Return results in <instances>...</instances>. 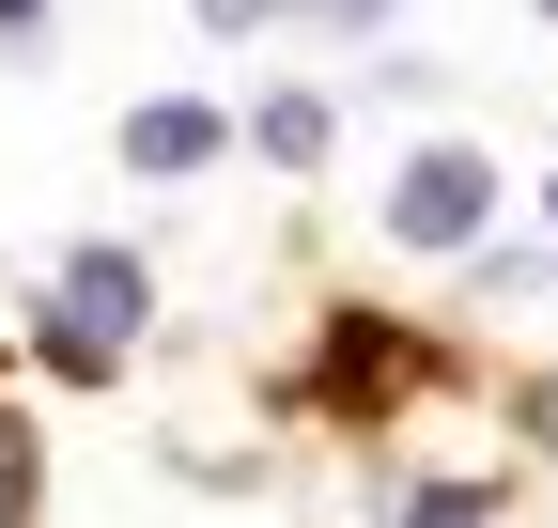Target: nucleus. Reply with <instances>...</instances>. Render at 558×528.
Instances as JSON below:
<instances>
[{
    "instance_id": "nucleus-1",
    "label": "nucleus",
    "mask_w": 558,
    "mask_h": 528,
    "mask_svg": "<svg viewBox=\"0 0 558 528\" xmlns=\"http://www.w3.org/2000/svg\"><path fill=\"white\" fill-rule=\"evenodd\" d=\"M140 311H156V264H140V249H62V280L32 296V358L62 388H109L124 343H140Z\"/></svg>"
},
{
    "instance_id": "nucleus-2",
    "label": "nucleus",
    "mask_w": 558,
    "mask_h": 528,
    "mask_svg": "<svg viewBox=\"0 0 558 528\" xmlns=\"http://www.w3.org/2000/svg\"><path fill=\"white\" fill-rule=\"evenodd\" d=\"M481 233H497V156H481V141H418V156H403V187H388V249L465 264Z\"/></svg>"
},
{
    "instance_id": "nucleus-9",
    "label": "nucleus",
    "mask_w": 558,
    "mask_h": 528,
    "mask_svg": "<svg viewBox=\"0 0 558 528\" xmlns=\"http://www.w3.org/2000/svg\"><path fill=\"white\" fill-rule=\"evenodd\" d=\"M0 47H47V0H0Z\"/></svg>"
},
{
    "instance_id": "nucleus-10",
    "label": "nucleus",
    "mask_w": 558,
    "mask_h": 528,
    "mask_svg": "<svg viewBox=\"0 0 558 528\" xmlns=\"http://www.w3.org/2000/svg\"><path fill=\"white\" fill-rule=\"evenodd\" d=\"M341 16H357V32H373V16H403V0H341Z\"/></svg>"
},
{
    "instance_id": "nucleus-3",
    "label": "nucleus",
    "mask_w": 558,
    "mask_h": 528,
    "mask_svg": "<svg viewBox=\"0 0 558 528\" xmlns=\"http://www.w3.org/2000/svg\"><path fill=\"white\" fill-rule=\"evenodd\" d=\"M218 141H233L218 94H156V109H124V171H218Z\"/></svg>"
},
{
    "instance_id": "nucleus-11",
    "label": "nucleus",
    "mask_w": 558,
    "mask_h": 528,
    "mask_svg": "<svg viewBox=\"0 0 558 528\" xmlns=\"http://www.w3.org/2000/svg\"><path fill=\"white\" fill-rule=\"evenodd\" d=\"M543 16H558V0H543Z\"/></svg>"
},
{
    "instance_id": "nucleus-6",
    "label": "nucleus",
    "mask_w": 558,
    "mask_h": 528,
    "mask_svg": "<svg viewBox=\"0 0 558 528\" xmlns=\"http://www.w3.org/2000/svg\"><path fill=\"white\" fill-rule=\"evenodd\" d=\"M403 528H497V497H481V482H418Z\"/></svg>"
},
{
    "instance_id": "nucleus-7",
    "label": "nucleus",
    "mask_w": 558,
    "mask_h": 528,
    "mask_svg": "<svg viewBox=\"0 0 558 528\" xmlns=\"http://www.w3.org/2000/svg\"><path fill=\"white\" fill-rule=\"evenodd\" d=\"M202 32H264V16H341V0H186Z\"/></svg>"
},
{
    "instance_id": "nucleus-4",
    "label": "nucleus",
    "mask_w": 558,
    "mask_h": 528,
    "mask_svg": "<svg viewBox=\"0 0 558 528\" xmlns=\"http://www.w3.org/2000/svg\"><path fill=\"white\" fill-rule=\"evenodd\" d=\"M403 388H418L403 326H341V343H326V405H403Z\"/></svg>"
},
{
    "instance_id": "nucleus-8",
    "label": "nucleus",
    "mask_w": 558,
    "mask_h": 528,
    "mask_svg": "<svg viewBox=\"0 0 558 528\" xmlns=\"http://www.w3.org/2000/svg\"><path fill=\"white\" fill-rule=\"evenodd\" d=\"M0 528H32V435L0 420Z\"/></svg>"
},
{
    "instance_id": "nucleus-5",
    "label": "nucleus",
    "mask_w": 558,
    "mask_h": 528,
    "mask_svg": "<svg viewBox=\"0 0 558 528\" xmlns=\"http://www.w3.org/2000/svg\"><path fill=\"white\" fill-rule=\"evenodd\" d=\"M248 141H264L279 171H326V141H341V109H326V94H264V109H248Z\"/></svg>"
}]
</instances>
